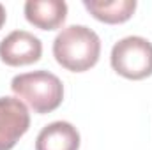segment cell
Returning a JSON list of instances; mask_svg holds the SVG:
<instances>
[{
    "label": "cell",
    "instance_id": "6da1fadb",
    "mask_svg": "<svg viewBox=\"0 0 152 150\" xmlns=\"http://www.w3.org/2000/svg\"><path fill=\"white\" fill-rule=\"evenodd\" d=\"M101 55L99 36L85 27L71 25L64 28L53 41V57L67 71L85 73L92 69Z\"/></svg>",
    "mask_w": 152,
    "mask_h": 150
},
{
    "label": "cell",
    "instance_id": "7a4b0ae2",
    "mask_svg": "<svg viewBox=\"0 0 152 150\" xmlns=\"http://www.w3.org/2000/svg\"><path fill=\"white\" fill-rule=\"evenodd\" d=\"M11 88L14 95L27 103L39 115L55 111L64 101V85L58 76L48 71H34L12 78Z\"/></svg>",
    "mask_w": 152,
    "mask_h": 150
},
{
    "label": "cell",
    "instance_id": "3957f363",
    "mask_svg": "<svg viewBox=\"0 0 152 150\" xmlns=\"http://www.w3.org/2000/svg\"><path fill=\"white\" fill-rule=\"evenodd\" d=\"M117 74L127 79H145L152 76V42L140 36H129L115 42L110 57Z\"/></svg>",
    "mask_w": 152,
    "mask_h": 150
},
{
    "label": "cell",
    "instance_id": "277c9868",
    "mask_svg": "<svg viewBox=\"0 0 152 150\" xmlns=\"http://www.w3.org/2000/svg\"><path fill=\"white\" fill-rule=\"evenodd\" d=\"M30 127V113L18 97H0V150H11Z\"/></svg>",
    "mask_w": 152,
    "mask_h": 150
},
{
    "label": "cell",
    "instance_id": "5b68a950",
    "mask_svg": "<svg viewBox=\"0 0 152 150\" xmlns=\"http://www.w3.org/2000/svg\"><path fill=\"white\" fill-rule=\"evenodd\" d=\"M42 55V44L39 37L27 30H14L0 41V60L11 67L30 66Z\"/></svg>",
    "mask_w": 152,
    "mask_h": 150
},
{
    "label": "cell",
    "instance_id": "8992f818",
    "mask_svg": "<svg viewBox=\"0 0 152 150\" xmlns=\"http://www.w3.org/2000/svg\"><path fill=\"white\" fill-rule=\"evenodd\" d=\"M25 18L41 30H55L67 18V4L64 0H28L25 2Z\"/></svg>",
    "mask_w": 152,
    "mask_h": 150
},
{
    "label": "cell",
    "instance_id": "52a82bcc",
    "mask_svg": "<svg viewBox=\"0 0 152 150\" xmlns=\"http://www.w3.org/2000/svg\"><path fill=\"white\" fill-rule=\"evenodd\" d=\"M80 133L73 124L57 120L41 129L36 140V150H78Z\"/></svg>",
    "mask_w": 152,
    "mask_h": 150
},
{
    "label": "cell",
    "instance_id": "ba28073f",
    "mask_svg": "<svg viewBox=\"0 0 152 150\" xmlns=\"http://www.w3.org/2000/svg\"><path fill=\"white\" fill-rule=\"evenodd\" d=\"M83 5L96 20L108 25L127 21L136 11L134 0H85Z\"/></svg>",
    "mask_w": 152,
    "mask_h": 150
},
{
    "label": "cell",
    "instance_id": "9c48e42d",
    "mask_svg": "<svg viewBox=\"0 0 152 150\" xmlns=\"http://www.w3.org/2000/svg\"><path fill=\"white\" fill-rule=\"evenodd\" d=\"M5 16H7V14H5V7L0 4V28H2L4 23H5Z\"/></svg>",
    "mask_w": 152,
    "mask_h": 150
}]
</instances>
